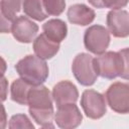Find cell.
<instances>
[{
    "label": "cell",
    "mask_w": 129,
    "mask_h": 129,
    "mask_svg": "<svg viewBox=\"0 0 129 129\" xmlns=\"http://www.w3.org/2000/svg\"><path fill=\"white\" fill-rule=\"evenodd\" d=\"M52 95L43 85L32 86L28 93V111L36 124L43 128H53Z\"/></svg>",
    "instance_id": "cell-1"
},
{
    "label": "cell",
    "mask_w": 129,
    "mask_h": 129,
    "mask_svg": "<svg viewBox=\"0 0 129 129\" xmlns=\"http://www.w3.org/2000/svg\"><path fill=\"white\" fill-rule=\"evenodd\" d=\"M15 70L21 79L33 86L42 85L49 74L48 66L44 59L32 54L21 58L15 64Z\"/></svg>",
    "instance_id": "cell-2"
},
{
    "label": "cell",
    "mask_w": 129,
    "mask_h": 129,
    "mask_svg": "<svg viewBox=\"0 0 129 129\" xmlns=\"http://www.w3.org/2000/svg\"><path fill=\"white\" fill-rule=\"evenodd\" d=\"M68 19L71 23L81 26L91 24L95 19V11L85 4H74L68 9Z\"/></svg>",
    "instance_id": "cell-13"
},
{
    "label": "cell",
    "mask_w": 129,
    "mask_h": 129,
    "mask_svg": "<svg viewBox=\"0 0 129 129\" xmlns=\"http://www.w3.org/2000/svg\"><path fill=\"white\" fill-rule=\"evenodd\" d=\"M38 32V25L26 16L17 17L11 27L13 37L21 43H30L34 41Z\"/></svg>",
    "instance_id": "cell-9"
},
{
    "label": "cell",
    "mask_w": 129,
    "mask_h": 129,
    "mask_svg": "<svg viewBox=\"0 0 129 129\" xmlns=\"http://www.w3.org/2000/svg\"><path fill=\"white\" fill-rule=\"evenodd\" d=\"M81 106L88 118L100 119L107 112L105 97L92 89L84 91L81 98Z\"/></svg>",
    "instance_id": "cell-7"
},
{
    "label": "cell",
    "mask_w": 129,
    "mask_h": 129,
    "mask_svg": "<svg viewBox=\"0 0 129 129\" xmlns=\"http://www.w3.org/2000/svg\"><path fill=\"white\" fill-rule=\"evenodd\" d=\"M8 127L10 129H17V128H20V129H23V128L24 129L25 128L34 129V125L30 122L29 118L24 114L13 115L9 120Z\"/></svg>",
    "instance_id": "cell-18"
},
{
    "label": "cell",
    "mask_w": 129,
    "mask_h": 129,
    "mask_svg": "<svg viewBox=\"0 0 129 129\" xmlns=\"http://www.w3.org/2000/svg\"><path fill=\"white\" fill-rule=\"evenodd\" d=\"M109 107L116 113L129 114V84L116 82L106 91Z\"/></svg>",
    "instance_id": "cell-6"
},
{
    "label": "cell",
    "mask_w": 129,
    "mask_h": 129,
    "mask_svg": "<svg viewBox=\"0 0 129 129\" xmlns=\"http://www.w3.org/2000/svg\"><path fill=\"white\" fill-rule=\"evenodd\" d=\"M94 66L98 76L113 80L121 76L123 71V59L119 52L105 51L94 58Z\"/></svg>",
    "instance_id": "cell-3"
},
{
    "label": "cell",
    "mask_w": 129,
    "mask_h": 129,
    "mask_svg": "<svg viewBox=\"0 0 129 129\" xmlns=\"http://www.w3.org/2000/svg\"><path fill=\"white\" fill-rule=\"evenodd\" d=\"M44 7L48 15L58 16L60 15L66 8L64 0H43Z\"/></svg>",
    "instance_id": "cell-20"
},
{
    "label": "cell",
    "mask_w": 129,
    "mask_h": 129,
    "mask_svg": "<svg viewBox=\"0 0 129 129\" xmlns=\"http://www.w3.org/2000/svg\"><path fill=\"white\" fill-rule=\"evenodd\" d=\"M89 3L96 8L121 9L125 7L129 0H88Z\"/></svg>",
    "instance_id": "cell-19"
},
{
    "label": "cell",
    "mask_w": 129,
    "mask_h": 129,
    "mask_svg": "<svg viewBox=\"0 0 129 129\" xmlns=\"http://www.w3.org/2000/svg\"><path fill=\"white\" fill-rule=\"evenodd\" d=\"M52 98L57 107L64 104L76 103L79 98L77 87L70 81H60L52 89Z\"/></svg>",
    "instance_id": "cell-11"
},
{
    "label": "cell",
    "mask_w": 129,
    "mask_h": 129,
    "mask_svg": "<svg viewBox=\"0 0 129 129\" xmlns=\"http://www.w3.org/2000/svg\"><path fill=\"white\" fill-rule=\"evenodd\" d=\"M59 50V43L48 38L44 33L38 35L33 41V51L35 55L42 59L53 57Z\"/></svg>",
    "instance_id": "cell-14"
},
{
    "label": "cell",
    "mask_w": 129,
    "mask_h": 129,
    "mask_svg": "<svg viewBox=\"0 0 129 129\" xmlns=\"http://www.w3.org/2000/svg\"><path fill=\"white\" fill-rule=\"evenodd\" d=\"M123 59V71L121 73V78L125 80H129V47L122 48L118 51Z\"/></svg>",
    "instance_id": "cell-21"
},
{
    "label": "cell",
    "mask_w": 129,
    "mask_h": 129,
    "mask_svg": "<svg viewBox=\"0 0 129 129\" xmlns=\"http://www.w3.org/2000/svg\"><path fill=\"white\" fill-rule=\"evenodd\" d=\"M107 26L110 33L118 38L129 36V13L122 9H112L107 14Z\"/></svg>",
    "instance_id": "cell-10"
},
{
    "label": "cell",
    "mask_w": 129,
    "mask_h": 129,
    "mask_svg": "<svg viewBox=\"0 0 129 129\" xmlns=\"http://www.w3.org/2000/svg\"><path fill=\"white\" fill-rule=\"evenodd\" d=\"M82 120L83 115L75 103L64 104L57 107V111L54 114V121L61 129L77 128L82 123Z\"/></svg>",
    "instance_id": "cell-8"
},
{
    "label": "cell",
    "mask_w": 129,
    "mask_h": 129,
    "mask_svg": "<svg viewBox=\"0 0 129 129\" xmlns=\"http://www.w3.org/2000/svg\"><path fill=\"white\" fill-rule=\"evenodd\" d=\"M110 31L102 25L95 24L86 29L84 34V44L90 52L100 55L106 51L110 44Z\"/></svg>",
    "instance_id": "cell-5"
},
{
    "label": "cell",
    "mask_w": 129,
    "mask_h": 129,
    "mask_svg": "<svg viewBox=\"0 0 129 129\" xmlns=\"http://www.w3.org/2000/svg\"><path fill=\"white\" fill-rule=\"evenodd\" d=\"M24 0H1V30L3 33L11 32L13 21L17 18L16 14L21 10Z\"/></svg>",
    "instance_id": "cell-12"
},
{
    "label": "cell",
    "mask_w": 129,
    "mask_h": 129,
    "mask_svg": "<svg viewBox=\"0 0 129 129\" xmlns=\"http://www.w3.org/2000/svg\"><path fill=\"white\" fill-rule=\"evenodd\" d=\"M32 86L33 85L27 83L21 78L14 80L13 83L11 84V89H10L11 100L19 105H27L28 93Z\"/></svg>",
    "instance_id": "cell-16"
},
{
    "label": "cell",
    "mask_w": 129,
    "mask_h": 129,
    "mask_svg": "<svg viewBox=\"0 0 129 129\" xmlns=\"http://www.w3.org/2000/svg\"><path fill=\"white\" fill-rule=\"evenodd\" d=\"M72 71L76 80L82 86H92L98 78L94 66V57L89 53L81 52L77 54L72 63Z\"/></svg>",
    "instance_id": "cell-4"
},
{
    "label": "cell",
    "mask_w": 129,
    "mask_h": 129,
    "mask_svg": "<svg viewBox=\"0 0 129 129\" xmlns=\"http://www.w3.org/2000/svg\"><path fill=\"white\" fill-rule=\"evenodd\" d=\"M43 33L55 42H61L68 34V26L61 19H50L42 25Z\"/></svg>",
    "instance_id": "cell-15"
},
{
    "label": "cell",
    "mask_w": 129,
    "mask_h": 129,
    "mask_svg": "<svg viewBox=\"0 0 129 129\" xmlns=\"http://www.w3.org/2000/svg\"><path fill=\"white\" fill-rule=\"evenodd\" d=\"M22 8L26 16L37 21H42L48 16L43 0H24Z\"/></svg>",
    "instance_id": "cell-17"
}]
</instances>
